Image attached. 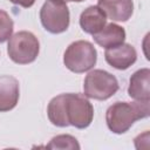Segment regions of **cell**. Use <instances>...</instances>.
<instances>
[{
  "label": "cell",
  "instance_id": "cell-1",
  "mask_svg": "<svg viewBox=\"0 0 150 150\" xmlns=\"http://www.w3.org/2000/svg\"><path fill=\"white\" fill-rule=\"evenodd\" d=\"M150 114L149 101L137 102H116L110 105L105 112L108 128L115 134H123L141 118L148 117Z\"/></svg>",
  "mask_w": 150,
  "mask_h": 150
},
{
  "label": "cell",
  "instance_id": "cell-2",
  "mask_svg": "<svg viewBox=\"0 0 150 150\" xmlns=\"http://www.w3.org/2000/svg\"><path fill=\"white\" fill-rule=\"evenodd\" d=\"M40 49V43L36 36L27 30H21L11 36L7 46V53L11 60L19 64L33 62Z\"/></svg>",
  "mask_w": 150,
  "mask_h": 150
},
{
  "label": "cell",
  "instance_id": "cell-3",
  "mask_svg": "<svg viewBox=\"0 0 150 150\" xmlns=\"http://www.w3.org/2000/svg\"><path fill=\"white\" fill-rule=\"evenodd\" d=\"M97 60V53L94 46L84 40L75 41L68 46L64 52V66L74 73H84L91 69Z\"/></svg>",
  "mask_w": 150,
  "mask_h": 150
},
{
  "label": "cell",
  "instance_id": "cell-4",
  "mask_svg": "<svg viewBox=\"0 0 150 150\" xmlns=\"http://www.w3.org/2000/svg\"><path fill=\"white\" fill-rule=\"evenodd\" d=\"M83 89L86 96L103 101L111 97L118 90V82L110 73L102 69H95L86 76Z\"/></svg>",
  "mask_w": 150,
  "mask_h": 150
},
{
  "label": "cell",
  "instance_id": "cell-5",
  "mask_svg": "<svg viewBox=\"0 0 150 150\" xmlns=\"http://www.w3.org/2000/svg\"><path fill=\"white\" fill-rule=\"evenodd\" d=\"M40 19L46 30L59 34L69 26V9L63 2L47 0L40 11Z\"/></svg>",
  "mask_w": 150,
  "mask_h": 150
},
{
  "label": "cell",
  "instance_id": "cell-6",
  "mask_svg": "<svg viewBox=\"0 0 150 150\" xmlns=\"http://www.w3.org/2000/svg\"><path fill=\"white\" fill-rule=\"evenodd\" d=\"M66 108L69 125L84 129L91 123L94 109L84 95L66 94Z\"/></svg>",
  "mask_w": 150,
  "mask_h": 150
},
{
  "label": "cell",
  "instance_id": "cell-7",
  "mask_svg": "<svg viewBox=\"0 0 150 150\" xmlns=\"http://www.w3.org/2000/svg\"><path fill=\"white\" fill-rule=\"evenodd\" d=\"M104 57L111 67L120 70H124L135 63L137 59V53L131 45L121 43L118 46L107 48Z\"/></svg>",
  "mask_w": 150,
  "mask_h": 150
},
{
  "label": "cell",
  "instance_id": "cell-8",
  "mask_svg": "<svg viewBox=\"0 0 150 150\" xmlns=\"http://www.w3.org/2000/svg\"><path fill=\"white\" fill-rule=\"evenodd\" d=\"M97 7L114 21H127L134 11L132 0H98Z\"/></svg>",
  "mask_w": 150,
  "mask_h": 150
},
{
  "label": "cell",
  "instance_id": "cell-9",
  "mask_svg": "<svg viewBox=\"0 0 150 150\" xmlns=\"http://www.w3.org/2000/svg\"><path fill=\"white\" fill-rule=\"evenodd\" d=\"M19 101V82L9 75L0 76V111L12 110Z\"/></svg>",
  "mask_w": 150,
  "mask_h": 150
},
{
  "label": "cell",
  "instance_id": "cell-10",
  "mask_svg": "<svg viewBox=\"0 0 150 150\" xmlns=\"http://www.w3.org/2000/svg\"><path fill=\"white\" fill-rule=\"evenodd\" d=\"M150 70L148 68H143L137 70L130 77V83L128 88V94L131 98L137 101H149L150 90Z\"/></svg>",
  "mask_w": 150,
  "mask_h": 150
},
{
  "label": "cell",
  "instance_id": "cell-11",
  "mask_svg": "<svg viewBox=\"0 0 150 150\" xmlns=\"http://www.w3.org/2000/svg\"><path fill=\"white\" fill-rule=\"evenodd\" d=\"M107 22V16L102 9L97 6H90L86 8L80 16V26L88 34L98 33Z\"/></svg>",
  "mask_w": 150,
  "mask_h": 150
},
{
  "label": "cell",
  "instance_id": "cell-12",
  "mask_svg": "<svg viewBox=\"0 0 150 150\" xmlns=\"http://www.w3.org/2000/svg\"><path fill=\"white\" fill-rule=\"evenodd\" d=\"M94 41L104 48H111L123 43L125 39V30L115 23H109L104 26L98 33L93 35Z\"/></svg>",
  "mask_w": 150,
  "mask_h": 150
},
{
  "label": "cell",
  "instance_id": "cell-13",
  "mask_svg": "<svg viewBox=\"0 0 150 150\" xmlns=\"http://www.w3.org/2000/svg\"><path fill=\"white\" fill-rule=\"evenodd\" d=\"M49 121L56 127H68V117H67V108H66V94L59 95L54 97L47 109Z\"/></svg>",
  "mask_w": 150,
  "mask_h": 150
},
{
  "label": "cell",
  "instance_id": "cell-14",
  "mask_svg": "<svg viewBox=\"0 0 150 150\" xmlns=\"http://www.w3.org/2000/svg\"><path fill=\"white\" fill-rule=\"evenodd\" d=\"M48 149H80L76 138L70 135H59L52 138L50 143L46 145Z\"/></svg>",
  "mask_w": 150,
  "mask_h": 150
},
{
  "label": "cell",
  "instance_id": "cell-15",
  "mask_svg": "<svg viewBox=\"0 0 150 150\" xmlns=\"http://www.w3.org/2000/svg\"><path fill=\"white\" fill-rule=\"evenodd\" d=\"M13 33V20L7 12L0 9V43L11 38Z\"/></svg>",
  "mask_w": 150,
  "mask_h": 150
},
{
  "label": "cell",
  "instance_id": "cell-16",
  "mask_svg": "<svg viewBox=\"0 0 150 150\" xmlns=\"http://www.w3.org/2000/svg\"><path fill=\"white\" fill-rule=\"evenodd\" d=\"M9 1L13 2V4H15V5L22 6V7H25V8H28V7L33 6L34 2H35V0H9Z\"/></svg>",
  "mask_w": 150,
  "mask_h": 150
},
{
  "label": "cell",
  "instance_id": "cell-17",
  "mask_svg": "<svg viewBox=\"0 0 150 150\" xmlns=\"http://www.w3.org/2000/svg\"><path fill=\"white\" fill-rule=\"evenodd\" d=\"M53 1H59V2H68V1H75V2H81V1H84V0H53Z\"/></svg>",
  "mask_w": 150,
  "mask_h": 150
}]
</instances>
